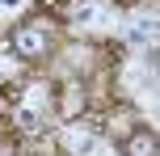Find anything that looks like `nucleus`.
<instances>
[{"instance_id": "2", "label": "nucleus", "mask_w": 160, "mask_h": 156, "mask_svg": "<svg viewBox=\"0 0 160 156\" xmlns=\"http://www.w3.org/2000/svg\"><path fill=\"white\" fill-rule=\"evenodd\" d=\"M127 156H156V135H148V131H135L127 139V148H122Z\"/></svg>"}, {"instance_id": "1", "label": "nucleus", "mask_w": 160, "mask_h": 156, "mask_svg": "<svg viewBox=\"0 0 160 156\" xmlns=\"http://www.w3.org/2000/svg\"><path fill=\"white\" fill-rule=\"evenodd\" d=\"M13 47H17V55L38 59V55H47V34L34 30V25H25V30H17V34H13Z\"/></svg>"}]
</instances>
